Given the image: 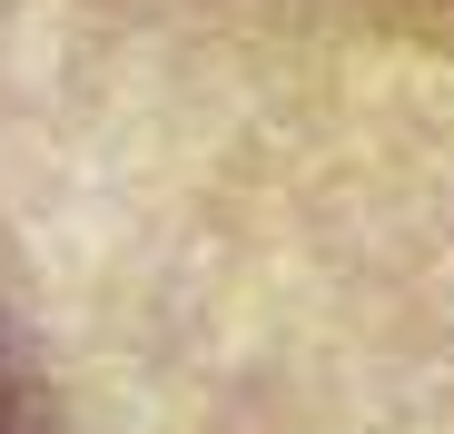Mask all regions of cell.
Wrapping results in <instances>:
<instances>
[{
	"instance_id": "obj_1",
	"label": "cell",
	"mask_w": 454,
	"mask_h": 434,
	"mask_svg": "<svg viewBox=\"0 0 454 434\" xmlns=\"http://www.w3.org/2000/svg\"><path fill=\"white\" fill-rule=\"evenodd\" d=\"M0 434H59L50 424V376H40L30 336L11 326V306H0Z\"/></svg>"
},
{
	"instance_id": "obj_2",
	"label": "cell",
	"mask_w": 454,
	"mask_h": 434,
	"mask_svg": "<svg viewBox=\"0 0 454 434\" xmlns=\"http://www.w3.org/2000/svg\"><path fill=\"white\" fill-rule=\"evenodd\" d=\"M365 20H395V30H454V0H346Z\"/></svg>"
}]
</instances>
